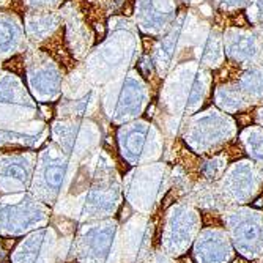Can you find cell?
<instances>
[{
    "label": "cell",
    "instance_id": "cell-1",
    "mask_svg": "<svg viewBox=\"0 0 263 263\" xmlns=\"http://www.w3.org/2000/svg\"><path fill=\"white\" fill-rule=\"evenodd\" d=\"M123 184L110 158L101 152L90 169V184L74 199L79 203V222L114 218L122 205Z\"/></svg>",
    "mask_w": 263,
    "mask_h": 263
},
{
    "label": "cell",
    "instance_id": "cell-2",
    "mask_svg": "<svg viewBox=\"0 0 263 263\" xmlns=\"http://www.w3.org/2000/svg\"><path fill=\"white\" fill-rule=\"evenodd\" d=\"M78 167L79 162L71 159L57 143H49L38 152L29 193L43 203L55 206L65 196H68Z\"/></svg>",
    "mask_w": 263,
    "mask_h": 263
},
{
    "label": "cell",
    "instance_id": "cell-3",
    "mask_svg": "<svg viewBox=\"0 0 263 263\" xmlns=\"http://www.w3.org/2000/svg\"><path fill=\"white\" fill-rule=\"evenodd\" d=\"M74 263H123L118 221L107 218L82 222L74 235Z\"/></svg>",
    "mask_w": 263,
    "mask_h": 263
},
{
    "label": "cell",
    "instance_id": "cell-4",
    "mask_svg": "<svg viewBox=\"0 0 263 263\" xmlns=\"http://www.w3.org/2000/svg\"><path fill=\"white\" fill-rule=\"evenodd\" d=\"M172 184L171 167L164 162L143 164L133 169L123 180V193L139 214L152 216Z\"/></svg>",
    "mask_w": 263,
    "mask_h": 263
},
{
    "label": "cell",
    "instance_id": "cell-5",
    "mask_svg": "<svg viewBox=\"0 0 263 263\" xmlns=\"http://www.w3.org/2000/svg\"><path fill=\"white\" fill-rule=\"evenodd\" d=\"M51 206L30 193L7 194L0 199V235L21 236L49 224Z\"/></svg>",
    "mask_w": 263,
    "mask_h": 263
},
{
    "label": "cell",
    "instance_id": "cell-6",
    "mask_svg": "<svg viewBox=\"0 0 263 263\" xmlns=\"http://www.w3.org/2000/svg\"><path fill=\"white\" fill-rule=\"evenodd\" d=\"M202 227V214L194 205L178 200L165 210L162 218V232L159 248L180 258L194 245Z\"/></svg>",
    "mask_w": 263,
    "mask_h": 263
},
{
    "label": "cell",
    "instance_id": "cell-7",
    "mask_svg": "<svg viewBox=\"0 0 263 263\" xmlns=\"http://www.w3.org/2000/svg\"><path fill=\"white\" fill-rule=\"evenodd\" d=\"M221 219L238 254L248 260L263 255V211L238 205L227 208Z\"/></svg>",
    "mask_w": 263,
    "mask_h": 263
},
{
    "label": "cell",
    "instance_id": "cell-8",
    "mask_svg": "<svg viewBox=\"0 0 263 263\" xmlns=\"http://www.w3.org/2000/svg\"><path fill=\"white\" fill-rule=\"evenodd\" d=\"M186 126L184 140L197 155H213L235 137V123L218 110H208Z\"/></svg>",
    "mask_w": 263,
    "mask_h": 263
},
{
    "label": "cell",
    "instance_id": "cell-9",
    "mask_svg": "<svg viewBox=\"0 0 263 263\" xmlns=\"http://www.w3.org/2000/svg\"><path fill=\"white\" fill-rule=\"evenodd\" d=\"M26 73L29 88L40 103H54L63 91V69L44 51L30 47L26 52Z\"/></svg>",
    "mask_w": 263,
    "mask_h": 263
},
{
    "label": "cell",
    "instance_id": "cell-10",
    "mask_svg": "<svg viewBox=\"0 0 263 263\" xmlns=\"http://www.w3.org/2000/svg\"><path fill=\"white\" fill-rule=\"evenodd\" d=\"M51 136L71 159L81 162L97 152L101 133L88 118H59L51 126Z\"/></svg>",
    "mask_w": 263,
    "mask_h": 263
},
{
    "label": "cell",
    "instance_id": "cell-11",
    "mask_svg": "<svg viewBox=\"0 0 263 263\" xmlns=\"http://www.w3.org/2000/svg\"><path fill=\"white\" fill-rule=\"evenodd\" d=\"M122 156L133 165L152 164L162 155V137L147 122H136L118 129Z\"/></svg>",
    "mask_w": 263,
    "mask_h": 263
},
{
    "label": "cell",
    "instance_id": "cell-12",
    "mask_svg": "<svg viewBox=\"0 0 263 263\" xmlns=\"http://www.w3.org/2000/svg\"><path fill=\"white\" fill-rule=\"evenodd\" d=\"M219 187L229 206L246 205L261 193L263 175L251 159H241L227 167Z\"/></svg>",
    "mask_w": 263,
    "mask_h": 263
},
{
    "label": "cell",
    "instance_id": "cell-13",
    "mask_svg": "<svg viewBox=\"0 0 263 263\" xmlns=\"http://www.w3.org/2000/svg\"><path fill=\"white\" fill-rule=\"evenodd\" d=\"M36 104L16 74L0 73V126L35 120Z\"/></svg>",
    "mask_w": 263,
    "mask_h": 263
},
{
    "label": "cell",
    "instance_id": "cell-14",
    "mask_svg": "<svg viewBox=\"0 0 263 263\" xmlns=\"http://www.w3.org/2000/svg\"><path fill=\"white\" fill-rule=\"evenodd\" d=\"M143 88L145 85L142 84L139 74H136L134 71L123 79V85L114 84V88L109 87L103 97V106L114 123H123L140 115L147 103L140 98Z\"/></svg>",
    "mask_w": 263,
    "mask_h": 263
},
{
    "label": "cell",
    "instance_id": "cell-15",
    "mask_svg": "<svg viewBox=\"0 0 263 263\" xmlns=\"http://www.w3.org/2000/svg\"><path fill=\"white\" fill-rule=\"evenodd\" d=\"M38 153L11 150L0 153V193L19 194L30 189Z\"/></svg>",
    "mask_w": 263,
    "mask_h": 263
},
{
    "label": "cell",
    "instance_id": "cell-16",
    "mask_svg": "<svg viewBox=\"0 0 263 263\" xmlns=\"http://www.w3.org/2000/svg\"><path fill=\"white\" fill-rule=\"evenodd\" d=\"M155 226L150 216L133 214L122 229V260L123 263H143L153 251Z\"/></svg>",
    "mask_w": 263,
    "mask_h": 263
},
{
    "label": "cell",
    "instance_id": "cell-17",
    "mask_svg": "<svg viewBox=\"0 0 263 263\" xmlns=\"http://www.w3.org/2000/svg\"><path fill=\"white\" fill-rule=\"evenodd\" d=\"M57 232L54 227L46 226L43 229L27 233V236L14 248L10 255L11 263H57L59 255Z\"/></svg>",
    "mask_w": 263,
    "mask_h": 263
},
{
    "label": "cell",
    "instance_id": "cell-18",
    "mask_svg": "<svg viewBox=\"0 0 263 263\" xmlns=\"http://www.w3.org/2000/svg\"><path fill=\"white\" fill-rule=\"evenodd\" d=\"M193 246L197 263H230L235 257L232 240L222 227L202 229Z\"/></svg>",
    "mask_w": 263,
    "mask_h": 263
},
{
    "label": "cell",
    "instance_id": "cell-19",
    "mask_svg": "<svg viewBox=\"0 0 263 263\" xmlns=\"http://www.w3.org/2000/svg\"><path fill=\"white\" fill-rule=\"evenodd\" d=\"M47 136V126L43 122L29 120L17 125L0 126V153L17 148L33 150L40 147Z\"/></svg>",
    "mask_w": 263,
    "mask_h": 263
},
{
    "label": "cell",
    "instance_id": "cell-20",
    "mask_svg": "<svg viewBox=\"0 0 263 263\" xmlns=\"http://www.w3.org/2000/svg\"><path fill=\"white\" fill-rule=\"evenodd\" d=\"M62 11V17H63V27H65V36H66V43L69 46L73 55L81 60L84 57H87V54L90 52V46L93 41V35L90 32V27L84 22L81 13L78 10H74V7L68 4L63 7Z\"/></svg>",
    "mask_w": 263,
    "mask_h": 263
},
{
    "label": "cell",
    "instance_id": "cell-21",
    "mask_svg": "<svg viewBox=\"0 0 263 263\" xmlns=\"http://www.w3.org/2000/svg\"><path fill=\"white\" fill-rule=\"evenodd\" d=\"M63 27V17L60 10L51 11H27L24 19V29L29 44L36 47L51 40Z\"/></svg>",
    "mask_w": 263,
    "mask_h": 263
},
{
    "label": "cell",
    "instance_id": "cell-22",
    "mask_svg": "<svg viewBox=\"0 0 263 263\" xmlns=\"http://www.w3.org/2000/svg\"><path fill=\"white\" fill-rule=\"evenodd\" d=\"M181 200H186L197 210L210 214H222L227 208H230L222 196L219 181L211 183L205 180H197L189 186L187 193Z\"/></svg>",
    "mask_w": 263,
    "mask_h": 263
},
{
    "label": "cell",
    "instance_id": "cell-23",
    "mask_svg": "<svg viewBox=\"0 0 263 263\" xmlns=\"http://www.w3.org/2000/svg\"><path fill=\"white\" fill-rule=\"evenodd\" d=\"M29 49V40L17 14L0 11V59H8Z\"/></svg>",
    "mask_w": 263,
    "mask_h": 263
},
{
    "label": "cell",
    "instance_id": "cell-24",
    "mask_svg": "<svg viewBox=\"0 0 263 263\" xmlns=\"http://www.w3.org/2000/svg\"><path fill=\"white\" fill-rule=\"evenodd\" d=\"M240 139L251 161L263 175V129L257 126L248 128L241 133Z\"/></svg>",
    "mask_w": 263,
    "mask_h": 263
},
{
    "label": "cell",
    "instance_id": "cell-25",
    "mask_svg": "<svg viewBox=\"0 0 263 263\" xmlns=\"http://www.w3.org/2000/svg\"><path fill=\"white\" fill-rule=\"evenodd\" d=\"M27 11H51L57 10L63 0H24Z\"/></svg>",
    "mask_w": 263,
    "mask_h": 263
},
{
    "label": "cell",
    "instance_id": "cell-26",
    "mask_svg": "<svg viewBox=\"0 0 263 263\" xmlns=\"http://www.w3.org/2000/svg\"><path fill=\"white\" fill-rule=\"evenodd\" d=\"M143 263H180V260L172 257L171 254H167L161 248H158V249H153L150 252V255L145 258Z\"/></svg>",
    "mask_w": 263,
    "mask_h": 263
},
{
    "label": "cell",
    "instance_id": "cell-27",
    "mask_svg": "<svg viewBox=\"0 0 263 263\" xmlns=\"http://www.w3.org/2000/svg\"><path fill=\"white\" fill-rule=\"evenodd\" d=\"M257 122L263 125V109H261V110L258 112V115H257Z\"/></svg>",
    "mask_w": 263,
    "mask_h": 263
},
{
    "label": "cell",
    "instance_id": "cell-28",
    "mask_svg": "<svg viewBox=\"0 0 263 263\" xmlns=\"http://www.w3.org/2000/svg\"><path fill=\"white\" fill-rule=\"evenodd\" d=\"M7 5H10V0H0V8H4Z\"/></svg>",
    "mask_w": 263,
    "mask_h": 263
},
{
    "label": "cell",
    "instance_id": "cell-29",
    "mask_svg": "<svg viewBox=\"0 0 263 263\" xmlns=\"http://www.w3.org/2000/svg\"><path fill=\"white\" fill-rule=\"evenodd\" d=\"M254 263H263V255H260L258 258H255V260H254Z\"/></svg>",
    "mask_w": 263,
    "mask_h": 263
},
{
    "label": "cell",
    "instance_id": "cell-30",
    "mask_svg": "<svg viewBox=\"0 0 263 263\" xmlns=\"http://www.w3.org/2000/svg\"><path fill=\"white\" fill-rule=\"evenodd\" d=\"M0 254H2V241H0Z\"/></svg>",
    "mask_w": 263,
    "mask_h": 263
}]
</instances>
